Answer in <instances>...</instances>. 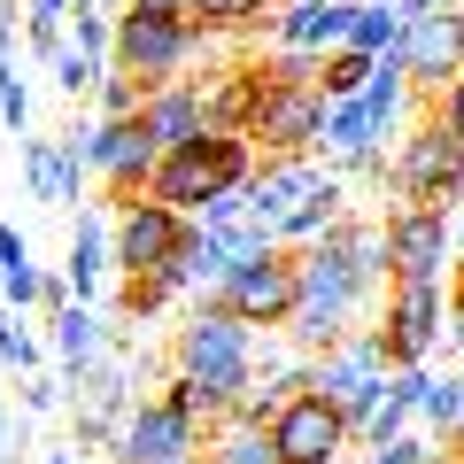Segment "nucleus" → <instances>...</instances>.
I'll list each match as a JSON object with an SVG mask.
<instances>
[{
	"label": "nucleus",
	"mask_w": 464,
	"mask_h": 464,
	"mask_svg": "<svg viewBox=\"0 0 464 464\" xmlns=\"http://www.w3.org/2000/svg\"><path fill=\"white\" fill-rule=\"evenodd\" d=\"M449 341H457V348H464V317H457V325H449Z\"/></svg>",
	"instance_id": "obj_42"
},
{
	"label": "nucleus",
	"mask_w": 464,
	"mask_h": 464,
	"mask_svg": "<svg viewBox=\"0 0 464 464\" xmlns=\"http://www.w3.org/2000/svg\"><path fill=\"white\" fill-rule=\"evenodd\" d=\"M201 464H286V457H279V441H271L264 418L225 411V418H209V433H201Z\"/></svg>",
	"instance_id": "obj_20"
},
{
	"label": "nucleus",
	"mask_w": 464,
	"mask_h": 464,
	"mask_svg": "<svg viewBox=\"0 0 464 464\" xmlns=\"http://www.w3.org/2000/svg\"><path fill=\"white\" fill-rule=\"evenodd\" d=\"M179 295H186L179 264H163V271H124V286H116V310L132 317V325H148V317H163Z\"/></svg>",
	"instance_id": "obj_24"
},
{
	"label": "nucleus",
	"mask_w": 464,
	"mask_h": 464,
	"mask_svg": "<svg viewBox=\"0 0 464 464\" xmlns=\"http://www.w3.org/2000/svg\"><path fill=\"white\" fill-rule=\"evenodd\" d=\"M256 163H264V148H256L248 132H194V140H179V148H163L148 194L170 201V209H186V217H201L217 194L248 186Z\"/></svg>",
	"instance_id": "obj_3"
},
{
	"label": "nucleus",
	"mask_w": 464,
	"mask_h": 464,
	"mask_svg": "<svg viewBox=\"0 0 464 464\" xmlns=\"http://www.w3.org/2000/svg\"><path fill=\"white\" fill-rule=\"evenodd\" d=\"M364 464H433V433H395V441L364 449Z\"/></svg>",
	"instance_id": "obj_33"
},
{
	"label": "nucleus",
	"mask_w": 464,
	"mask_h": 464,
	"mask_svg": "<svg viewBox=\"0 0 464 464\" xmlns=\"http://www.w3.org/2000/svg\"><path fill=\"white\" fill-rule=\"evenodd\" d=\"M402 8L395 0H364V8H356V32H348V47H364V54H395L402 47Z\"/></svg>",
	"instance_id": "obj_28"
},
{
	"label": "nucleus",
	"mask_w": 464,
	"mask_h": 464,
	"mask_svg": "<svg viewBox=\"0 0 464 464\" xmlns=\"http://www.w3.org/2000/svg\"><path fill=\"white\" fill-rule=\"evenodd\" d=\"M47 70H54V85H63L70 101H78V93H93V85L109 78V63H93V54H85V47H63V54H54Z\"/></svg>",
	"instance_id": "obj_29"
},
{
	"label": "nucleus",
	"mask_w": 464,
	"mask_h": 464,
	"mask_svg": "<svg viewBox=\"0 0 464 464\" xmlns=\"http://www.w3.org/2000/svg\"><path fill=\"white\" fill-rule=\"evenodd\" d=\"M325 85H271L264 78V109H256L248 140L264 155H317V132H325Z\"/></svg>",
	"instance_id": "obj_12"
},
{
	"label": "nucleus",
	"mask_w": 464,
	"mask_h": 464,
	"mask_svg": "<svg viewBox=\"0 0 464 464\" xmlns=\"http://www.w3.org/2000/svg\"><path fill=\"white\" fill-rule=\"evenodd\" d=\"M194 85H201V116H209V132H248L256 109H264V63L217 70V78H194Z\"/></svg>",
	"instance_id": "obj_18"
},
{
	"label": "nucleus",
	"mask_w": 464,
	"mask_h": 464,
	"mask_svg": "<svg viewBox=\"0 0 464 464\" xmlns=\"http://www.w3.org/2000/svg\"><path fill=\"white\" fill-rule=\"evenodd\" d=\"M201 47H209V32L194 24L186 0H124V8H116V54L109 63L132 70V78L155 93V85H170Z\"/></svg>",
	"instance_id": "obj_4"
},
{
	"label": "nucleus",
	"mask_w": 464,
	"mask_h": 464,
	"mask_svg": "<svg viewBox=\"0 0 464 464\" xmlns=\"http://www.w3.org/2000/svg\"><path fill=\"white\" fill-rule=\"evenodd\" d=\"M140 124H148V140H155V148H179V140L209 132V116H201V85H194V78L155 85V93L140 101Z\"/></svg>",
	"instance_id": "obj_19"
},
{
	"label": "nucleus",
	"mask_w": 464,
	"mask_h": 464,
	"mask_svg": "<svg viewBox=\"0 0 464 464\" xmlns=\"http://www.w3.org/2000/svg\"><path fill=\"white\" fill-rule=\"evenodd\" d=\"M209 295L225 302L240 325H256V333H286V325H295V302H302L295 248H271V256H256V264H232L225 279L209 286Z\"/></svg>",
	"instance_id": "obj_7"
},
{
	"label": "nucleus",
	"mask_w": 464,
	"mask_h": 464,
	"mask_svg": "<svg viewBox=\"0 0 464 464\" xmlns=\"http://www.w3.org/2000/svg\"><path fill=\"white\" fill-rule=\"evenodd\" d=\"M279 8H286V0H279Z\"/></svg>",
	"instance_id": "obj_45"
},
{
	"label": "nucleus",
	"mask_w": 464,
	"mask_h": 464,
	"mask_svg": "<svg viewBox=\"0 0 464 464\" xmlns=\"http://www.w3.org/2000/svg\"><path fill=\"white\" fill-rule=\"evenodd\" d=\"M16 264H32V240H24L16 225H0V279H8Z\"/></svg>",
	"instance_id": "obj_37"
},
{
	"label": "nucleus",
	"mask_w": 464,
	"mask_h": 464,
	"mask_svg": "<svg viewBox=\"0 0 464 464\" xmlns=\"http://www.w3.org/2000/svg\"><path fill=\"white\" fill-rule=\"evenodd\" d=\"M0 63H16V8H0Z\"/></svg>",
	"instance_id": "obj_38"
},
{
	"label": "nucleus",
	"mask_w": 464,
	"mask_h": 464,
	"mask_svg": "<svg viewBox=\"0 0 464 464\" xmlns=\"http://www.w3.org/2000/svg\"><path fill=\"white\" fill-rule=\"evenodd\" d=\"M54 325V356H63V380H78L85 364H101L109 356V325L93 317V302H63V310H47Z\"/></svg>",
	"instance_id": "obj_23"
},
{
	"label": "nucleus",
	"mask_w": 464,
	"mask_h": 464,
	"mask_svg": "<svg viewBox=\"0 0 464 464\" xmlns=\"http://www.w3.org/2000/svg\"><path fill=\"white\" fill-rule=\"evenodd\" d=\"M457 248H464V209H457Z\"/></svg>",
	"instance_id": "obj_43"
},
{
	"label": "nucleus",
	"mask_w": 464,
	"mask_h": 464,
	"mask_svg": "<svg viewBox=\"0 0 464 464\" xmlns=\"http://www.w3.org/2000/svg\"><path fill=\"white\" fill-rule=\"evenodd\" d=\"M85 155H93V179L109 186V201L101 209H132L140 194H148V179H155V163H163V148L148 140V124L140 116H101L93 132H85Z\"/></svg>",
	"instance_id": "obj_9"
},
{
	"label": "nucleus",
	"mask_w": 464,
	"mask_h": 464,
	"mask_svg": "<svg viewBox=\"0 0 464 464\" xmlns=\"http://www.w3.org/2000/svg\"><path fill=\"white\" fill-rule=\"evenodd\" d=\"M387 372H395V364H387V348H380V333H372V325H356L348 341H333V348H317V356H310V387L348 418V426H364V418L380 411Z\"/></svg>",
	"instance_id": "obj_6"
},
{
	"label": "nucleus",
	"mask_w": 464,
	"mask_h": 464,
	"mask_svg": "<svg viewBox=\"0 0 464 464\" xmlns=\"http://www.w3.org/2000/svg\"><path fill=\"white\" fill-rule=\"evenodd\" d=\"M372 70H380V54H364V47H333L325 63H317V85H325V101H356L372 85Z\"/></svg>",
	"instance_id": "obj_27"
},
{
	"label": "nucleus",
	"mask_w": 464,
	"mask_h": 464,
	"mask_svg": "<svg viewBox=\"0 0 464 464\" xmlns=\"http://www.w3.org/2000/svg\"><path fill=\"white\" fill-rule=\"evenodd\" d=\"M170 372H186V380L201 387L209 418L240 411V395L256 387V325H240L217 295H194L179 341H170Z\"/></svg>",
	"instance_id": "obj_2"
},
{
	"label": "nucleus",
	"mask_w": 464,
	"mask_h": 464,
	"mask_svg": "<svg viewBox=\"0 0 464 464\" xmlns=\"http://www.w3.org/2000/svg\"><path fill=\"white\" fill-rule=\"evenodd\" d=\"M387 186H395V201H418V209H464V140L449 132V116L426 109L411 124Z\"/></svg>",
	"instance_id": "obj_5"
},
{
	"label": "nucleus",
	"mask_w": 464,
	"mask_h": 464,
	"mask_svg": "<svg viewBox=\"0 0 464 464\" xmlns=\"http://www.w3.org/2000/svg\"><path fill=\"white\" fill-rule=\"evenodd\" d=\"M70 411H101V418H132V364H124V348H109L101 364H85L70 380Z\"/></svg>",
	"instance_id": "obj_21"
},
{
	"label": "nucleus",
	"mask_w": 464,
	"mask_h": 464,
	"mask_svg": "<svg viewBox=\"0 0 464 464\" xmlns=\"http://www.w3.org/2000/svg\"><path fill=\"white\" fill-rule=\"evenodd\" d=\"M0 124L24 140V124H32V85H24L16 63H0Z\"/></svg>",
	"instance_id": "obj_32"
},
{
	"label": "nucleus",
	"mask_w": 464,
	"mask_h": 464,
	"mask_svg": "<svg viewBox=\"0 0 464 464\" xmlns=\"http://www.w3.org/2000/svg\"><path fill=\"white\" fill-rule=\"evenodd\" d=\"M63 372H47V364H39V372H24V418H39V411H54V402H63Z\"/></svg>",
	"instance_id": "obj_34"
},
{
	"label": "nucleus",
	"mask_w": 464,
	"mask_h": 464,
	"mask_svg": "<svg viewBox=\"0 0 464 464\" xmlns=\"http://www.w3.org/2000/svg\"><path fill=\"white\" fill-rule=\"evenodd\" d=\"M325 179H333V170L317 163V155H264L256 179H248V217H256V225H279V217H295Z\"/></svg>",
	"instance_id": "obj_16"
},
{
	"label": "nucleus",
	"mask_w": 464,
	"mask_h": 464,
	"mask_svg": "<svg viewBox=\"0 0 464 464\" xmlns=\"http://www.w3.org/2000/svg\"><path fill=\"white\" fill-rule=\"evenodd\" d=\"M93 101H101V116H140V101H148V85H140L132 70H116V63H109V78L93 85Z\"/></svg>",
	"instance_id": "obj_31"
},
{
	"label": "nucleus",
	"mask_w": 464,
	"mask_h": 464,
	"mask_svg": "<svg viewBox=\"0 0 464 464\" xmlns=\"http://www.w3.org/2000/svg\"><path fill=\"white\" fill-rule=\"evenodd\" d=\"M402 70H411V93H441L449 78L464 70V8L449 0V8H426V16H411L402 24Z\"/></svg>",
	"instance_id": "obj_14"
},
{
	"label": "nucleus",
	"mask_w": 464,
	"mask_h": 464,
	"mask_svg": "<svg viewBox=\"0 0 464 464\" xmlns=\"http://www.w3.org/2000/svg\"><path fill=\"white\" fill-rule=\"evenodd\" d=\"M426 109H433V116H449V132H457V140H464V70H457V78H449V85H441V93H433V101H426Z\"/></svg>",
	"instance_id": "obj_36"
},
{
	"label": "nucleus",
	"mask_w": 464,
	"mask_h": 464,
	"mask_svg": "<svg viewBox=\"0 0 464 464\" xmlns=\"http://www.w3.org/2000/svg\"><path fill=\"white\" fill-rule=\"evenodd\" d=\"M24 186H32V201H78V186H70V163H63V132L54 140H24Z\"/></svg>",
	"instance_id": "obj_25"
},
{
	"label": "nucleus",
	"mask_w": 464,
	"mask_h": 464,
	"mask_svg": "<svg viewBox=\"0 0 464 464\" xmlns=\"http://www.w3.org/2000/svg\"><path fill=\"white\" fill-rule=\"evenodd\" d=\"M24 449H32V426L0 402V464H24Z\"/></svg>",
	"instance_id": "obj_35"
},
{
	"label": "nucleus",
	"mask_w": 464,
	"mask_h": 464,
	"mask_svg": "<svg viewBox=\"0 0 464 464\" xmlns=\"http://www.w3.org/2000/svg\"><path fill=\"white\" fill-rule=\"evenodd\" d=\"M163 464H201V449H186V457H163Z\"/></svg>",
	"instance_id": "obj_41"
},
{
	"label": "nucleus",
	"mask_w": 464,
	"mask_h": 464,
	"mask_svg": "<svg viewBox=\"0 0 464 464\" xmlns=\"http://www.w3.org/2000/svg\"><path fill=\"white\" fill-rule=\"evenodd\" d=\"M402 16H426V8H449V0H395Z\"/></svg>",
	"instance_id": "obj_39"
},
{
	"label": "nucleus",
	"mask_w": 464,
	"mask_h": 464,
	"mask_svg": "<svg viewBox=\"0 0 464 464\" xmlns=\"http://www.w3.org/2000/svg\"><path fill=\"white\" fill-rule=\"evenodd\" d=\"M194 8V24L209 39H232V32H271V16H279V0H186Z\"/></svg>",
	"instance_id": "obj_26"
},
{
	"label": "nucleus",
	"mask_w": 464,
	"mask_h": 464,
	"mask_svg": "<svg viewBox=\"0 0 464 464\" xmlns=\"http://www.w3.org/2000/svg\"><path fill=\"white\" fill-rule=\"evenodd\" d=\"M372 333H380V348H387V364H426L433 348H441V333H449V295H441V279H395L380 295V317H372Z\"/></svg>",
	"instance_id": "obj_8"
},
{
	"label": "nucleus",
	"mask_w": 464,
	"mask_h": 464,
	"mask_svg": "<svg viewBox=\"0 0 464 464\" xmlns=\"http://www.w3.org/2000/svg\"><path fill=\"white\" fill-rule=\"evenodd\" d=\"M201 418L186 411V402H170V395H148V402H132V418L116 426V441H109V457L116 464H163V457H186V449H201Z\"/></svg>",
	"instance_id": "obj_11"
},
{
	"label": "nucleus",
	"mask_w": 464,
	"mask_h": 464,
	"mask_svg": "<svg viewBox=\"0 0 464 464\" xmlns=\"http://www.w3.org/2000/svg\"><path fill=\"white\" fill-rule=\"evenodd\" d=\"M63 271H70V286H78V302H93L101 279L116 271V240H109V225H101V201H93V209H78V232H70Z\"/></svg>",
	"instance_id": "obj_22"
},
{
	"label": "nucleus",
	"mask_w": 464,
	"mask_h": 464,
	"mask_svg": "<svg viewBox=\"0 0 464 464\" xmlns=\"http://www.w3.org/2000/svg\"><path fill=\"white\" fill-rule=\"evenodd\" d=\"M39 464H85V457H78V449H47V457H39Z\"/></svg>",
	"instance_id": "obj_40"
},
{
	"label": "nucleus",
	"mask_w": 464,
	"mask_h": 464,
	"mask_svg": "<svg viewBox=\"0 0 464 464\" xmlns=\"http://www.w3.org/2000/svg\"><path fill=\"white\" fill-rule=\"evenodd\" d=\"M295 271H302V302H295V325H286V341H295L302 356H317V348L348 341V333L364 325V317H380V295L356 279L341 225L317 232L310 248H295Z\"/></svg>",
	"instance_id": "obj_1"
},
{
	"label": "nucleus",
	"mask_w": 464,
	"mask_h": 464,
	"mask_svg": "<svg viewBox=\"0 0 464 464\" xmlns=\"http://www.w3.org/2000/svg\"><path fill=\"white\" fill-rule=\"evenodd\" d=\"M271 441H279L286 464H333L348 441H356V426H348L317 387H302V395H286L279 411H271Z\"/></svg>",
	"instance_id": "obj_13"
},
{
	"label": "nucleus",
	"mask_w": 464,
	"mask_h": 464,
	"mask_svg": "<svg viewBox=\"0 0 464 464\" xmlns=\"http://www.w3.org/2000/svg\"><path fill=\"white\" fill-rule=\"evenodd\" d=\"M0 317H8V302H0Z\"/></svg>",
	"instance_id": "obj_44"
},
{
	"label": "nucleus",
	"mask_w": 464,
	"mask_h": 464,
	"mask_svg": "<svg viewBox=\"0 0 464 464\" xmlns=\"http://www.w3.org/2000/svg\"><path fill=\"white\" fill-rule=\"evenodd\" d=\"M356 8H364V0H286L279 16H271L264 39H279V47H310V54H333V47H348V32H356Z\"/></svg>",
	"instance_id": "obj_17"
},
{
	"label": "nucleus",
	"mask_w": 464,
	"mask_h": 464,
	"mask_svg": "<svg viewBox=\"0 0 464 464\" xmlns=\"http://www.w3.org/2000/svg\"><path fill=\"white\" fill-rule=\"evenodd\" d=\"M0 372H16V380H24V372H39V341L24 333V310L0 317Z\"/></svg>",
	"instance_id": "obj_30"
},
{
	"label": "nucleus",
	"mask_w": 464,
	"mask_h": 464,
	"mask_svg": "<svg viewBox=\"0 0 464 464\" xmlns=\"http://www.w3.org/2000/svg\"><path fill=\"white\" fill-rule=\"evenodd\" d=\"M449 248H457V209H418V201L387 209V286L395 279H441Z\"/></svg>",
	"instance_id": "obj_10"
},
{
	"label": "nucleus",
	"mask_w": 464,
	"mask_h": 464,
	"mask_svg": "<svg viewBox=\"0 0 464 464\" xmlns=\"http://www.w3.org/2000/svg\"><path fill=\"white\" fill-rule=\"evenodd\" d=\"M186 225H194V217L170 209V201H155V194H140L132 209H116V225H109V240H116V271H163L170 256H179Z\"/></svg>",
	"instance_id": "obj_15"
}]
</instances>
